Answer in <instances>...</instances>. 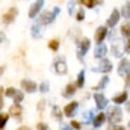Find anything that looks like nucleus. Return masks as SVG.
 Returning <instances> with one entry per match:
<instances>
[{"instance_id": "obj_1", "label": "nucleus", "mask_w": 130, "mask_h": 130, "mask_svg": "<svg viewBox=\"0 0 130 130\" xmlns=\"http://www.w3.org/2000/svg\"><path fill=\"white\" fill-rule=\"evenodd\" d=\"M107 120L110 121L112 126H113L115 123H120V121L123 120V110H121L118 106L110 107V109H109V113H107Z\"/></svg>"}, {"instance_id": "obj_2", "label": "nucleus", "mask_w": 130, "mask_h": 130, "mask_svg": "<svg viewBox=\"0 0 130 130\" xmlns=\"http://www.w3.org/2000/svg\"><path fill=\"white\" fill-rule=\"evenodd\" d=\"M88 50H89V39L85 38L80 42H77V55H79V58H83Z\"/></svg>"}, {"instance_id": "obj_3", "label": "nucleus", "mask_w": 130, "mask_h": 130, "mask_svg": "<svg viewBox=\"0 0 130 130\" xmlns=\"http://www.w3.org/2000/svg\"><path fill=\"white\" fill-rule=\"evenodd\" d=\"M55 17H56L55 12H48V11H45V12H42V14L39 15V24H50V23H53Z\"/></svg>"}, {"instance_id": "obj_4", "label": "nucleus", "mask_w": 130, "mask_h": 130, "mask_svg": "<svg viewBox=\"0 0 130 130\" xmlns=\"http://www.w3.org/2000/svg\"><path fill=\"white\" fill-rule=\"evenodd\" d=\"M17 14H18V11H17V8H11L5 15H3V21H5V24H9V23H12L14 20H15V17H17Z\"/></svg>"}, {"instance_id": "obj_5", "label": "nucleus", "mask_w": 130, "mask_h": 130, "mask_svg": "<svg viewBox=\"0 0 130 130\" xmlns=\"http://www.w3.org/2000/svg\"><path fill=\"white\" fill-rule=\"evenodd\" d=\"M112 70V64H110V61H107V59H101L100 61V65H98V68H95L94 71H101V73H109Z\"/></svg>"}, {"instance_id": "obj_6", "label": "nucleus", "mask_w": 130, "mask_h": 130, "mask_svg": "<svg viewBox=\"0 0 130 130\" xmlns=\"http://www.w3.org/2000/svg\"><path fill=\"white\" fill-rule=\"evenodd\" d=\"M130 73V62L127 59H123L120 62V67H118V74L120 76H126Z\"/></svg>"}, {"instance_id": "obj_7", "label": "nucleus", "mask_w": 130, "mask_h": 130, "mask_svg": "<svg viewBox=\"0 0 130 130\" xmlns=\"http://www.w3.org/2000/svg\"><path fill=\"white\" fill-rule=\"evenodd\" d=\"M118 20H120V11L113 9L112 14H110V17H109V20H107V26H109V27H113V26L118 23Z\"/></svg>"}, {"instance_id": "obj_8", "label": "nucleus", "mask_w": 130, "mask_h": 130, "mask_svg": "<svg viewBox=\"0 0 130 130\" xmlns=\"http://www.w3.org/2000/svg\"><path fill=\"white\" fill-rule=\"evenodd\" d=\"M21 88L24 91H29V92H35L36 91V83L32 80H23L21 82Z\"/></svg>"}, {"instance_id": "obj_9", "label": "nucleus", "mask_w": 130, "mask_h": 130, "mask_svg": "<svg viewBox=\"0 0 130 130\" xmlns=\"http://www.w3.org/2000/svg\"><path fill=\"white\" fill-rule=\"evenodd\" d=\"M42 5H44V2H35V3H33V6L29 9V17H30V18H35V17H36V14L41 11V6H42Z\"/></svg>"}, {"instance_id": "obj_10", "label": "nucleus", "mask_w": 130, "mask_h": 130, "mask_svg": "<svg viewBox=\"0 0 130 130\" xmlns=\"http://www.w3.org/2000/svg\"><path fill=\"white\" fill-rule=\"evenodd\" d=\"M94 98H95V103H97L98 109H103V107H106V106H107V98L104 97L103 94H95Z\"/></svg>"}, {"instance_id": "obj_11", "label": "nucleus", "mask_w": 130, "mask_h": 130, "mask_svg": "<svg viewBox=\"0 0 130 130\" xmlns=\"http://www.w3.org/2000/svg\"><path fill=\"white\" fill-rule=\"evenodd\" d=\"M55 70H56L58 74H65L67 73V64H65L62 59H58L55 62Z\"/></svg>"}, {"instance_id": "obj_12", "label": "nucleus", "mask_w": 130, "mask_h": 130, "mask_svg": "<svg viewBox=\"0 0 130 130\" xmlns=\"http://www.w3.org/2000/svg\"><path fill=\"white\" fill-rule=\"evenodd\" d=\"M77 109V101H73V103H70V104H67L64 109V115L65 117H71L73 113H74V110Z\"/></svg>"}, {"instance_id": "obj_13", "label": "nucleus", "mask_w": 130, "mask_h": 130, "mask_svg": "<svg viewBox=\"0 0 130 130\" xmlns=\"http://www.w3.org/2000/svg\"><path fill=\"white\" fill-rule=\"evenodd\" d=\"M106 33H107V30H106V27H104V26H101V27H98V29H97V32H95V41H97L98 44H101V42H103V39H104Z\"/></svg>"}, {"instance_id": "obj_14", "label": "nucleus", "mask_w": 130, "mask_h": 130, "mask_svg": "<svg viewBox=\"0 0 130 130\" xmlns=\"http://www.w3.org/2000/svg\"><path fill=\"white\" fill-rule=\"evenodd\" d=\"M106 52H107L106 45H104V44H98L97 48H95V52H94V56L98 58V59H103V56L106 55Z\"/></svg>"}, {"instance_id": "obj_15", "label": "nucleus", "mask_w": 130, "mask_h": 130, "mask_svg": "<svg viewBox=\"0 0 130 130\" xmlns=\"http://www.w3.org/2000/svg\"><path fill=\"white\" fill-rule=\"evenodd\" d=\"M9 115H12V117H15V118H20V115H21V106H20V104H14V106H11V109H9Z\"/></svg>"}, {"instance_id": "obj_16", "label": "nucleus", "mask_w": 130, "mask_h": 130, "mask_svg": "<svg viewBox=\"0 0 130 130\" xmlns=\"http://www.w3.org/2000/svg\"><path fill=\"white\" fill-rule=\"evenodd\" d=\"M74 92H76V85H73V83H71V85H68V86L65 88V91L62 92V95L68 98V97H73V95H74Z\"/></svg>"}, {"instance_id": "obj_17", "label": "nucleus", "mask_w": 130, "mask_h": 130, "mask_svg": "<svg viewBox=\"0 0 130 130\" xmlns=\"http://www.w3.org/2000/svg\"><path fill=\"white\" fill-rule=\"evenodd\" d=\"M112 53H113V56L120 58V56L123 55V45H121L120 42H115V44L112 45Z\"/></svg>"}, {"instance_id": "obj_18", "label": "nucleus", "mask_w": 130, "mask_h": 130, "mask_svg": "<svg viewBox=\"0 0 130 130\" xmlns=\"http://www.w3.org/2000/svg\"><path fill=\"white\" fill-rule=\"evenodd\" d=\"M107 83H109V77H106V76H104V77H101V80L98 82V85L94 86V91H100V89H103Z\"/></svg>"}, {"instance_id": "obj_19", "label": "nucleus", "mask_w": 130, "mask_h": 130, "mask_svg": "<svg viewBox=\"0 0 130 130\" xmlns=\"http://www.w3.org/2000/svg\"><path fill=\"white\" fill-rule=\"evenodd\" d=\"M104 121H106V115H104V113H100V115H97V118L94 120V126H95V127H100Z\"/></svg>"}, {"instance_id": "obj_20", "label": "nucleus", "mask_w": 130, "mask_h": 130, "mask_svg": "<svg viewBox=\"0 0 130 130\" xmlns=\"http://www.w3.org/2000/svg\"><path fill=\"white\" fill-rule=\"evenodd\" d=\"M127 100V92H123V94H118V95H115L113 97V103H124Z\"/></svg>"}, {"instance_id": "obj_21", "label": "nucleus", "mask_w": 130, "mask_h": 130, "mask_svg": "<svg viewBox=\"0 0 130 130\" xmlns=\"http://www.w3.org/2000/svg\"><path fill=\"white\" fill-rule=\"evenodd\" d=\"M41 35H42V32L39 29V24H33L32 26V36L33 38H39Z\"/></svg>"}, {"instance_id": "obj_22", "label": "nucleus", "mask_w": 130, "mask_h": 130, "mask_svg": "<svg viewBox=\"0 0 130 130\" xmlns=\"http://www.w3.org/2000/svg\"><path fill=\"white\" fill-rule=\"evenodd\" d=\"M121 14H123L124 18H129L130 17V3H124V6L121 9Z\"/></svg>"}, {"instance_id": "obj_23", "label": "nucleus", "mask_w": 130, "mask_h": 130, "mask_svg": "<svg viewBox=\"0 0 130 130\" xmlns=\"http://www.w3.org/2000/svg\"><path fill=\"white\" fill-rule=\"evenodd\" d=\"M121 33H123L124 36L130 38V24L129 23H124V24L121 26Z\"/></svg>"}, {"instance_id": "obj_24", "label": "nucleus", "mask_w": 130, "mask_h": 130, "mask_svg": "<svg viewBox=\"0 0 130 130\" xmlns=\"http://www.w3.org/2000/svg\"><path fill=\"white\" fill-rule=\"evenodd\" d=\"M8 118H9V115H6V113H0V130L5 129V126H6V123H8Z\"/></svg>"}, {"instance_id": "obj_25", "label": "nucleus", "mask_w": 130, "mask_h": 130, "mask_svg": "<svg viewBox=\"0 0 130 130\" xmlns=\"http://www.w3.org/2000/svg\"><path fill=\"white\" fill-rule=\"evenodd\" d=\"M80 3L88 8H94L95 5H101V2H92V0H80Z\"/></svg>"}, {"instance_id": "obj_26", "label": "nucleus", "mask_w": 130, "mask_h": 130, "mask_svg": "<svg viewBox=\"0 0 130 130\" xmlns=\"http://www.w3.org/2000/svg\"><path fill=\"white\" fill-rule=\"evenodd\" d=\"M52 112H53V115H55V118H56L58 121L62 120V113H61V109H59L58 106H53V110H52Z\"/></svg>"}, {"instance_id": "obj_27", "label": "nucleus", "mask_w": 130, "mask_h": 130, "mask_svg": "<svg viewBox=\"0 0 130 130\" xmlns=\"http://www.w3.org/2000/svg\"><path fill=\"white\" fill-rule=\"evenodd\" d=\"M83 82H85V71H80L79 73V77H77V86L82 88L83 86Z\"/></svg>"}, {"instance_id": "obj_28", "label": "nucleus", "mask_w": 130, "mask_h": 130, "mask_svg": "<svg viewBox=\"0 0 130 130\" xmlns=\"http://www.w3.org/2000/svg\"><path fill=\"white\" fill-rule=\"evenodd\" d=\"M23 98H24V94H23L21 91H17V94H15V97H14V103L18 104V103L23 101Z\"/></svg>"}, {"instance_id": "obj_29", "label": "nucleus", "mask_w": 130, "mask_h": 130, "mask_svg": "<svg viewBox=\"0 0 130 130\" xmlns=\"http://www.w3.org/2000/svg\"><path fill=\"white\" fill-rule=\"evenodd\" d=\"M48 47H50L52 50H55V52H56V50L59 48V41H58V39H52V41L48 42Z\"/></svg>"}, {"instance_id": "obj_30", "label": "nucleus", "mask_w": 130, "mask_h": 130, "mask_svg": "<svg viewBox=\"0 0 130 130\" xmlns=\"http://www.w3.org/2000/svg\"><path fill=\"white\" fill-rule=\"evenodd\" d=\"M15 94H17V89H14V88H8L6 89V92H5V95L6 97H15Z\"/></svg>"}, {"instance_id": "obj_31", "label": "nucleus", "mask_w": 130, "mask_h": 130, "mask_svg": "<svg viewBox=\"0 0 130 130\" xmlns=\"http://www.w3.org/2000/svg\"><path fill=\"white\" fill-rule=\"evenodd\" d=\"M91 120H92V112H85L83 113V121L85 123H89Z\"/></svg>"}, {"instance_id": "obj_32", "label": "nucleus", "mask_w": 130, "mask_h": 130, "mask_svg": "<svg viewBox=\"0 0 130 130\" xmlns=\"http://www.w3.org/2000/svg\"><path fill=\"white\" fill-rule=\"evenodd\" d=\"M39 89H41V92H47L48 91V82H42L39 85Z\"/></svg>"}, {"instance_id": "obj_33", "label": "nucleus", "mask_w": 130, "mask_h": 130, "mask_svg": "<svg viewBox=\"0 0 130 130\" xmlns=\"http://www.w3.org/2000/svg\"><path fill=\"white\" fill-rule=\"evenodd\" d=\"M76 17H77V20H79V21H82V20L85 18V11H83V9H80V11L77 12V15H76Z\"/></svg>"}, {"instance_id": "obj_34", "label": "nucleus", "mask_w": 130, "mask_h": 130, "mask_svg": "<svg viewBox=\"0 0 130 130\" xmlns=\"http://www.w3.org/2000/svg\"><path fill=\"white\" fill-rule=\"evenodd\" d=\"M71 129H80V123H77V121H71Z\"/></svg>"}, {"instance_id": "obj_35", "label": "nucleus", "mask_w": 130, "mask_h": 130, "mask_svg": "<svg viewBox=\"0 0 130 130\" xmlns=\"http://www.w3.org/2000/svg\"><path fill=\"white\" fill-rule=\"evenodd\" d=\"M36 127H38V130H48V129H47V126H45V124H42V123H39Z\"/></svg>"}, {"instance_id": "obj_36", "label": "nucleus", "mask_w": 130, "mask_h": 130, "mask_svg": "<svg viewBox=\"0 0 130 130\" xmlns=\"http://www.w3.org/2000/svg\"><path fill=\"white\" fill-rule=\"evenodd\" d=\"M2 95H3V88L0 86V109L3 107V100H2Z\"/></svg>"}, {"instance_id": "obj_37", "label": "nucleus", "mask_w": 130, "mask_h": 130, "mask_svg": "<svg viewBox=\"0 0 130 130\" xmlns=\"http://www.w3.org/2000/svg\"><path fill=\"white\" fill-rule=\"evenodd\" d=\"M44 103H45V101H44V100H42V101H39V103H38V110H42V109H44Z\"/></svg>"}, {"instance_id": "obj_38", "label": "nucleus", "mask_w": 130, "mask_h": 130, "mask_svg": "<svg viewBox=\"0 0 130 130\" xmlns=\"http://www.w3.org/2000/svg\"><path fill=\"white\" fill-rule=\"evenodd\" d=\"M109 130H124V129H123V127H117V126H110Z\"/></svg>"}, {"instance_id": "obj_39", "label": "nucleus", "mask_w": 130, "mask_h": 130, "mask_svg": "<svg viewBox=\"0 0 130 130\" xmlns=\"http://www.w3.org/2000/svg\"><path fill=\"white\" fill-rule=\"evenodd\" d=\"M124 50H126L127 53H130V41L127 42V44H126V47H124Z\"/></svg>"}, {"instance_id": "obj_40", "label": "nucleus", "mask_w": 130, "mask_h": 130, "mask_svg": "<svg viewBox=\"0 0 130 130\" xmlns=\"http://www.w3.org/2000/svg\"><path fill=\"white\" fill-rule=\"evenodd\" d=\"M126 86H127V88H130V73L127 74V83H126Z\"/></svg>"}, {"instance_id": "obj_41", "label": "nucleus", "mask_w": 130, "mask_h": 130, "mask_svg": "<svg viewBox=\"0 0 130 130\" xmlns=\"http://www.w3.org/2000/svg\"><path fill=\"white\" fill-rule=\"evenodd\" d=\"M61 130H73V129H71L70 126H62V127H61Z\"/></svg>"}, {"instance_id": "obj_42", "label": "nucleus", "mask_w": 130, "mask_h": 130, "mask_svg": "<svg viewBox=\"0 0 130 130\" xmlns=\"http://www.w3.org/2000/svg\"><path fill=\"white\" fill-rule=\"evenodd\" d=\"M73 6H74V3H70V6H68L70 8V12H73Z\"/></svg>"}, {"instance_id": "obj_43", "label": "nucleus", "mask_w": 130, "mask_h": 130, "mask_svg": "<svg viewBox=\"0 0 130 130\" xmlns=\"http://www.w3.org/2000/svg\"><path fill=\"white\" fill-rule=\"evenodd\" d=\"M3 71H5V67H0V76L3 74Z\"/></svg>"}, {"instance_id": "obj_44", "label": "nucleus", "mask_w": 130, "mask_h": 130, "mask_svg": "<svg viewBox=\"0 0 130 130\" xmlns=\"http://www.w3.org/2000/svg\"><path fill=\"white\" fill-rule=\"evenodd\" d=\"M3 38H5V35H3V33H0V42L3 41Z\"/></svg>"}, {"instance_id": "obj_45", "label": "nucleus", "mask_w": 130, "mask_h": 130, "mask_svg": "<svg viewBox=\"0 0 130 130\" xmlns=\"http://www.w3.org/2000/svg\"><path fill=\"white\" fill-rule=\"evenodd\" d=\"M18 130H29V127H20Z\"/></svg>"}, {"instance_id": "obj_46", "label": "nucleus", "mask_w": 130, "mask_h": 130, "mask_svg": "<svg viewBox=\"0 0 130 130\" xmlns=\"http://www.w3.org/2000/svg\"><path fill=\"white\" fill-rule=\"evenodd\" d=\"M129 110H130V103H129Z\"/></svg>"}, {"instance_id": "obj_47", "label": "nucleus", "mask_w": 130, "mask_h": 130, "mask_svg": "<svg viewBox=\"0 0 130 130\" xmlns=\"http://www.w3.org/2000/svg\"><path fill=\"white\" fill-rule=\"evenodd\" d=\"M129 127H130V123H129Z\"/></svg>"}]
</instances>
